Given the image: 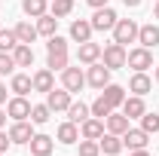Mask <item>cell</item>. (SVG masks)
Returning a JSON list of instances; mask_svg holds the SVG:
<instances>
[{
    "instance_id": "b9f144b4",
    "label": "cell",
    "mask_w": 159,
    "mask_h": 156,
    "mask_svg": "<svg viewBox=\"0 0 159 156\" xmlns=\"http://www.w3.org/2000/svg\"><path fill=\"white\" fill-rule=\"evenodd\" d=\"M6 117H9V113H6V110H0V129L6 126Z\"/></svg>"
},
{
    "instance_id": "e575fe53",
    "label": "cell",
    "mask_w": 159,
    "mask_h": 156,
    "mask_svg": "<svg viewBox=\"0 0 159 156\" xmlns=\"http://www.w3.org/2000/svg\"><path fill=\"white\" fill-rule=\"evenodd\" d=\"M80 156H101V144L83 138V141H80Z\"/></svg>"
},
{
    "instance_id": "2e32d148",
    "label": "cell",
    "mask_w": 159,
    "mask_h": 156,
    "mask_svg": "<svg viewBox=\"0 0 159 156\" xmlns=\"http://www.w3.org/2000/svg\"><path fill=\"white\" fill-rule=\"evenodd\" d=\"M31 80H34V92H52V89H55V74H52L49 67L37 71Z\"/></svg>"
},
{
    "instance_id": "603a6c76",
    "label": "cell",
    "mask_w": 159,
    "mask_h": 156,
    "mask_svg": "<svg viewBox=\"0 0 159 156\" xmlns=\"http://www.w3.org/2000/svg\"><path fill=\"white\" fill-rule=\"evenodd\" d=\"M9 89H12L16 95H28V92H34V80L28 77V74H12Z\"/></svg>"
},
{
    "instance_id": "f35d334b",
    "label": "cell",
    "mask_w": 159,
    "mask_h": 156,
    "mask_svg": "<svg viewBox=\"0 0 159 156\" xmlns=\"http://www.w3.org/2000/svg\"><path fill=\"white\" fill-rule=\"evenodd\" d=\"M3 104H6V86L0 83V107H3Z\"/></svg>"
},
{
    "instance_id": "83f0119b",
    "label": "cell",
    "mask_w": 159,
    "mask_h": 156,
    "mask_svg": "<svg viewBox=\"0 0 159 156\" xmlns=\"http://www.w3.org/2000/svg\"><path fill=\"white\" fill-rule=\"evenodd\" d=\"M55 28H58V19H55L52 12H46V16H40V19H37V34H40V37H52Z\"/></svg>"
},
{
    "instance_id": "836d02e7",
    "label": "cell",
    "mask_w": 159,
    "mask_h": 156,
    "mask_svg": "<svg viewBox=\"0 0 159 156\" xmlns=\"http://www.w3.org/2000/svg\"><path fill=\"white\" fill-rule=\"evenodd\" d=\"M49 113H52V110H49L46 104H34V107H31V122L43 126V122H49Z\"/></svg>"
},
{
    "instance_id": "ee69618b",
    "label": "cell",
    "mask_w": 159,
    "mask_h": 156,
    "mask_svg": "<svg viewBox=\"0 0 159 156\" xmlns=\"http://www.w3.org/2000/svg\"><path fill=\"white\" fill-rule=\"evenodd\" d=\"M156 83H159V64H156Z\"/></svg>"
},
{
    "instance_id": "44dd1931",
    "label": "cell",
    "mask_w": 159,
    "mask_h": 156,
    "mask_svg": "<svg viewBox=\"0 0 159 156\" xmlns=\"http://www.w3.org/2000/svg\"><path fill=\"white\" fill-rule=\"evenodd\" d=\"M70 40H74V43H86V40H92V21L77 19L74 25H70Z\"/></svg>"
},
{
    "instance_id": "d6a6232c",
    "label": "cell",
    "mask_w": 159,
    "mask_h": 156,
    "mask_svg": "<svg viewBox=\"0 0 159 156\" xmlns=\"http://www.w3.org/2000/svg\"><path fill=\"white\" fill-rule=\"evenodd\" d=\"M141 129L147 135H159V113H144L141 117Z\"/></svg>"
},
{
    "instance_id": "5bb4252c",
    "label": "cell",
    "mask_w": 159,
    "mask_h": 156,
    "mask_svg": "<svg viewBox=\"0 0 159 156\" xmlns=\"http://www.w3.org/2000/svg\"><path fill=\"white\" fill-rule=\"evenodd\" d=\"M150 89H153V80L147 77L144 71H135V74H132V80H129V92H135V95L144 98Z\"/></svg>"
},
{
    "instance_id": "9a60e30c",
    "label": "cell",
    "mask_w": 159,
    "mask_h": 156,
    "mask_svg": "<svg viewBox=\"0 0 159 156\" xmlns=\"http://www.w3.org/2000/svg\"><path fill=\"white\" fill-rule=\"evenodd\" d=\"M101 98L116 110V107H122V101H125V89L122 86H116V83H107L104 89H101Z\"/></svg>"
},
{
    "instance_id": "4316f807",
    "label": "cell",
    "mask_w": 159,
    "mask_h": 156,
    "mask_svg": "<svg viewBox=\"0 0 159 156\" xmlns=\"http://www.w3.org/2000/svg\"><path fill=\"white\" fill-rule=\"evenodd\" d=\"M92 117V110H89V104H83V101H70V107H67V119L70 122H86V119Z\"/></svg>"
},
{
    "instance_id": "7bdbcfd3",
    "label": "cell",
    "mask_w": 159,
    "mask_h": 156,
    "mask_svg": "<svg viewBox=\"0 0 159 156\" xmlns=\"http://www.w3.org/2000/svg\"><path fill=\"white\" fill-rule=\"evenodd\" d=\"M153 16H156V19H159V0H156V9H153Z\"/></svg>"
},
{
    "instance_id": "ab89813d",
    "label": "cell",
    "mask_w": 159,
    "mask_h": 156,
    "mask_svg": "<svg viewBox=\"0 0 159 156\" xmlns=\"http://www.w3.org/2000/svg\"><path fill=\"white\" fill-rule=\"evenodd\" d=\"M122 3H125L129 9H135V6H141V0H122Z\"/></svg>"
},
{
    "instance_id": "3957f363",
    "label": "cell",
    "mask_w": 159,
    "mask_h": 156,
    "mask_svg": "<svg viewBox=\"0 0 159 156\" xmlns=\"http://www.w3.org/2000/svg\"><path fill=\"white\" fill-rule=\"evenodd\" d=\"M86 83L92 86V89H104L107 83H110V67L104 64V61H95V64H89V74H86Z\"/></svg>"
},
{
    "instance_id": "7c38bea8",
    "label": "cell",
    "mask_w": 159,
    "mask_h": 156,
    "mask_svg": "<svg viewBox=\"0 0 159 156\" xmlns=\"http://www.w3.org/2000/svg\"><path fill=\"white\" fill-rule=\"evenodd\" d=\"M122 113H125L129 119H141L144 113H147L144 98H141V95H125V101H122Z\"/></svg>"
},
{
    "instance_id": "d4e9b609",
    "label": "cell",
    "mask_w": 159,
    "mask_h": 156,
    "mask_svg": "<svg viewBox=\"0 0 159 156\" xmlns=\"http://www.w3.org/2000/svg\"><path fill=\"white\" fill-rule=\"evenodd\" d=\"M12 58H16V67H31V64H34V49H31L28 43H19V46L12 49Z\"/></svg>"
},
{
    "instance_id": "8d00e7d4",
    "label": "cell",
    "mask_w": 159,
    "mask_h": 156,
    "mask_svg": "<svg viewBox=\"0 0 159 156\" xmlns=\"http://www.w3.org/2000/svg\"><path fill=\"white\" fill-rule=\"evenodd\" d=\"M9 144H12V141H9V132H3V129H0V153H6V150H9Z\"/></svg>"
},
{
    "instance_id": "277c9868",
    "label": "cell",
    "mask_w": 159,
    "mask_h": 156,
    "mask_svg": "<svg viewBox=\"0 0 159 156\" xmlns=\"http://www.w3.org/2000/svg\"><path fill=\"white\" fill-rule=\"evenodd\" d=\"M70 101H74V98H70V92H67V89H52V92H46V107H49L52 113H61V110L67 113Z\"/></svg>"
},
{
    "instance_id": "6da1fadb",
    "label": "cell",
    "mask_w": 159,
    "mask_h": 156,
    "mask_svg": "<svg viewBox=\"0 0 159 156\" xmlns=\"http://www.w3.org/2000/svg\"><path fill=\"white\" fill-rule=\"evenodd\" d=\"M138 21L135 19H119L116 25H113V43H119V46H125V43H138Z\"/></svg>"
},
{
    "instance_id": "ba28073f",
    "label": "cell",
    "mask_w": 159,
    "mask_h": 156,
    "mask_svg": "<svg viewBox=\"0 0 159 156\" xmlns=\"http://www.w3.org/2000/svg\"><path fill=\"white\" fill-rule=\"evenodd\" d=\"M6 113L12 119H31V101L25 95H16V98H9L6 101Z\"/></svg>"
},
{
    "instance_id": "7402d4cb",
    "label": "cell",
    "mask_w": 159,
    "mask_h": 156,
    "mask_svg": "<svg viewBox=\"0 0 159 156\" xmlns=\"http://www.w3.org/2000/svg\"><path fill=\"white\" fill-rule=\"evenodd\" d=\"M55 138H58L61 144H77V141H80V129H77V122H70V119H67V122H61L58 132H55Z\"/></svg>"
},
{
    "instance_id": "60d3db41",
    "label": "cell",
    "mask_w": 159,
    "mask_h": 156,
    "mask_svg": "<svg viewBox=\"0 0 159 156\" xmlns=\"http://www.w3.org/2000/svg\"><path fill=\"white\" fill-rule=\"evenodd\" d=\"M132 156H150V153H147V147H141V150H132Z\"/></svg>"
},
{
    "instance_id": "484cf974",
    "label": "cell",
    "mask_w": 159,
    "mask_h": 156,
    "mask_svg": "<svg viewBox=\"0 0 159 156\" xmlns=\"http://www.w3.org/2000/svg\"><path fill=\"white\" fill-rule=\"evenodd\" d=\"M104 122H107V132H113V135H125L132 119L125 117V113H110V117L104 119Z\"/></svg>"
},
{
    "instance_id": "d590c367",
    "label": "cell",
    "mask_w": 159,
    "mask_h": 156,
    "mask_svg": "<svg viewBox=\"0 0 159 156\" xmlns=\"http://www.w3.org/2000/svg\"><path fill=\"white\" fill-rule=\"evenodd\" d=\"M16 71V58L12 52H0V74H12Z\"/></svg>"
},
{
    "instance_id": "52a82bcc",
    "label": "cell",
    "mask_w": 159,
    "mask_h": 156,
    "mask_svg": "<svg viewBox=\"0 0 159 156\" xmlns=\"http://www.w3.org/2000/svg\"><path fill=\"white\" fill-rule=\"evenodd\" d=\"M61 86L74 95V92H80V89L86 86V74H83L80 67H64V71H61Z\"/></svg>"
},
{
    "instance_id": "4fadbf2b",
    "label": "cell",
    "mask_w": 159,
    "mask_h": 156,
    "mask_svg": "<svg viewBox=\"0 0 159 156\" xmlns=\"http://www.w3.org/2000/svg\"><path fill=\"white\" fill-rule=\"evenodd\" d=\"M98 144H101V150H104V156H119L122 153V135H113V132H107V135H101L98 138Z\"/></svg>"
},
{
    "instance_id": "ac0fdd59",
    "label": "cell",
    "mask_w": 159,
    "mask_h": 156,
    "mask_svg": "<svg viewBox=\"0 0 159 156\" xmlns=\"http://www.w3.org/2000/svg\"><path fill=\"white\" fill-rule=\"evenodd\" d=\"M147 132H144V129H132V126H129V132H125V135H122V144H125V147H129V150H141V147H147Z\"/></svg>"
},
{
    "instance_id": "7a4b0ae2",
    "label": "cell",
    "mask_w": 159,
    "mask_h": 156,
    "mask_svg": "<svg viewBox=\"0 0 159 156\" xmlns=\"http://www.w3.org/2000/svg\"><path fill=\"white\" fill-rule=\"evenodd\" d=\"M125 46H119V43H110V46H104L101 49V61L110 67V71H116V67H125Z\"/></svg>"
},
{
    "instance_id": "cb8c5ba5",
    "label": "cell",
    "mask_w": 159,
    "mask_h": 156,
    "mask_svg": "<svg viewBox=\"0 0 159 156\" xmlns=\"http://www.w3.org/2000/svg\"><path fill=\"white\" fill-rule=\"evenodd\" d=\"M12 31H16L19 43H28V46H31V43L40 37V34H37V25H31V21H19V25H16Z\"/></svg>"
},
{
    "instance_id": "8992f818",
    "label": "cell",
    "mask_w": 159,
    "mask_h": 156,
    "mask_svg": "<svg viewBox=\"0 0 159 156\" xmlns=\"http://www.w3.org/2000/svg\"><path fill=\"white\" fill-rule=\"evenodd\" d=\"M116 21H119V16L110 6H101V9H95V16H92V31H113Z\"/></svg>"
},
{
    "instance_id": "e0dca14e",
    "label": "cell",
    "mask_w": 159,
    "mask_h": 156,
    "mask_svg": "<svg viewBox=\"0 0 159 156\" xmlns=\"http://www.w3.org/2000/svg\"><path fill=\"white\" fill-rule=\"evenodd\" d=\"M80 132H83V138H89V141H98V138L104 135V119L89 117L86 122H80Z\"/></svg>"
},
{
    "instance_id": "9c48e42d",
    "label": "cell",
    "mask_w": 159,
    "mask_h": 156,
    "mask_svg": "<svg viewBox=\"0 0 159 156\" xmlns=\"http://www.w3.org/2000/svg\"><path fill=\"white\" fill-rule=\"evenodd\" d=\"M46 67L55 74V71H64L67 67V49L61 46H46Z\"/></svg>"
},
{
    "instance_id": "1f68e13d",
    "label": "cell",
    "mask_w": 159,
    "mask_h": 156,
    "mask_svg": "<svg viewBox=\"0 0 159 156\" xmlns=\"http://www.w3.org/2000/svg\"><path fill=\"white\" fill-rule=\"evenodd\" d=\"M89 110H92V117H98V119H107L110 113H113V107H110V104H107V101H104L101 95L95 98V104H92Z\"/></svg>"
},
{
    "instance_id": "74e56055",
    "label": "cell",
    "mask_w": 159,
    "mask_h": 156,
    "mask_svg": "<svg viewBox=\"0 0 159 156\" xmlns=\"http://www.w3.org/2000/svg\"><path fill=\"white\" fill-rule=\"evenodd\" d=\"M86 3H89L92 9H101V6H107V0H86Z\"/></svg>"
},
{
    "instance_id": "4dcf8cb0",
    "label": "cell",
    "mask_w": 159,
    "mask_h": 156,
    "mask_svg": "<svg viewBox=\"0 0 159 156\" xmlns=\"http://www.w3.org/2000/svg\"><path fill=\"white\" fill-rule=\"evenodd\" d=\"M16 46H19L16 31H3V28H0V52H12Z\"/></svg>"
},
{
    "instance_id": "f6af8a7d",
    "label": "cell",
    "mask_w": 159,
    "mask_h": 156,
    "mask_svg": "<svg viewBox=\"0 0 159 156\" xmlns=\"http://www.w3.org/2000/svg\"><path fill=\"white\" fill-rule=\"evenodd\" d=\"M0 156H3V153H0Z\"/></svg>"
},
{
    "instance_id": "30bf717a",
    "label": "cell",
    "mask_w": 159,
    "mask_h": 156,
    "mask_svg": "<svg viewBox=\"0 0 159 156\" xmlns=\"http://www.w3.org/2000/svg\"><path fill=\"white\" fill-rule=\"evenodd\" d=\"M31 138H34V129H31V122H25V119H16V122H12V129H9V141H12V144H31Z\"/></svg>"
},
{
    "instance_id": "8fae6325",
    "label": "cell",
    "mask_w": 159,
    "mask_h": 156,
    "mask_svg": "<svg viewBox=\"0 0 159 156\" xmlns=\"http://www.w3.org/2000/svg\"><path fill=\"white\" fill-rule=\"evenodd\" d=\"M77 61H80V64H95V61H101V46H98V43H92V40L80 43Z\"/></svg>"
},
{
    "instance_id": "f1b7e54d",
    "label": "cell",
    "mask_w": 159,
    "mask_h": 156,
    "mask_svg": "<svg viewBox=\"0 0 159 156\" xmlns=\"http://www.w3.org/2000/svg\"><path fill=\"white\" fill-rule=\"evenodd\" d=\"M21 9H25V16L40 19V16H46V0H21Z\"/></svg>"
},
{
    "instance_id": "ffe728a7",
    "label": "cell",
    "mask_w": 159,
    "mask_h": 156,
    "mask_svg": "<svg viewBox=\"0 0 159 156\" xmlns=\"http://www.w3.org/2000/svg\"><path fill=\"white\" fill-rule=\"evenodd\" d=\"M138 43L144 46V49H153L159 43V28L156 25H141L138 28Z\"/></svg>"
},
{
    "instance_id": "f546056e",
    "label": "cell",
    "mask_w": 159,
    "mask_h": 156,
    "mask_svg": "<svg viewBox=\"0 0 159 156\" xmlns=\"http://www.w3.org/2000/svg\"><path fill=\"white\" fill-rule=\"evenodd\" d=\"M49 12H52L55 19H64V16H70V12H74V0H52Z\"/></svg>"
},
{
    "instance_id": "d6986e66",
    "label": "cell",
    "mask_w": 159,
    "mask_h": 156,
    "mask_svg": "<svg viewBox=\"0 0 159 156\" xmlns=\"http://www.w3.org/2000/svg\"><path fill=\"white\" fill-rule=\"evenodd\" d=\"M28 147H31V153H34V156H49L52 150H55V141H52L49 135H34Z\"/></svg>"
},
{
    "instance_id": "5b68a950",
    "label": "cell",
    "mask_w": 159,
    "mask_h": 156,
    "mask_svg": "<svg viewBox=\"0 0 159 156\" xmlns=\"http://www.w3.org/2000/svg\"><path fill=\"white\" fill-rule=\"evenodd\" d=\"M125 64H129V67H135V71H147V67H153V52H150V49H144V46L129 49Z\"/></svg>"
}]
</instances>
